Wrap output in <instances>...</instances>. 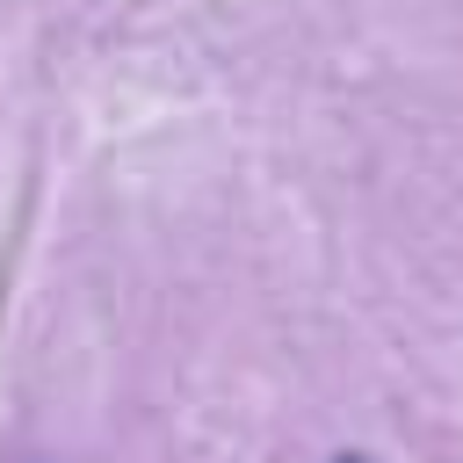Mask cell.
Masks as SVG:
<instances>
[{
  "instance_id": "1",
  "label": "cell",
  "mask_w": 463,
  "mask_h": 463,
  "mask_svg": "<svg viewBox=\"0 0 463 463\" xmlns=\"http://www.w3.org/2000/svg\"><path fill=\"white\" fill-rule=\"evenodd\" d=\"M333 463H369V456H333Z\"/></svg>"
}]
</instances>
